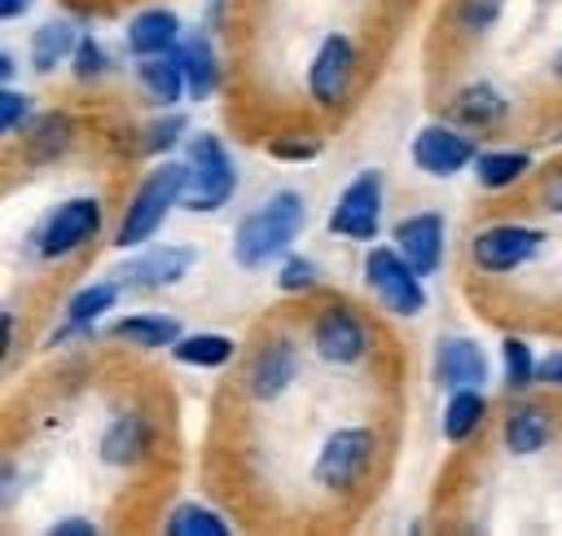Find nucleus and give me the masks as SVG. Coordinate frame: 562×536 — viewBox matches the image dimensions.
Wrapping results in <instances>:
<instances>
[{
	"instance_id": "34",
	"label": "nucleus",
	"mask_w": 562,
	"mask_h": 536,
	"mask_svg": "<svg viewBox=\"0 0 562 536\" xmlns=\"http://www.w3.org/2000/svg\"><path fill=\"white\" fill-rule=\"evenodd\" d=\"M110 70H114V53H110V44H105L101 35L83 31L79 44H75V53H70V79H75L79 88H92V83L110 79Z\"/></svg>"
},
{
	"instance_id": "22",
	"label": "nucleus",
	"mask_w": 562,
	"mask_h": 536,
	"mask_svg": "<svg viewBox=\"0 0 562 536\" xmlns=\"http://www.w3.org/2000/svg\"><path fill=\"white\" fill-rule=\"evenodd\" d=\"M184 334L180 316L171 312H119L110 325H105V338L114 347H127V351H171V343Z\"/></svg>"
},
{
	"instance_id": "18",
	"label": "nucleus",
	"mask_w": 562,
	"mask_h": 536,
	"mask_svg": "<svg viewBox=\"0 0 562 536\" xmlns=\"http://www.w3.org/2000/svg\"><path fill=\"white\" fill-rule=\"evenodd\" d=\"M430 382L439 391L457 387H487L492 382V356L470 334H439L430 347Z\"/></svg>"
},
{
	"instance_id": "23",
	"label": "nucleus",
	"mask_w": 562,
	"mask_h": 536,
	"mask_svg": "<svg viewBox=\"0 0 562 536\" xmlns=\"http://www.w3.org/2000/svg\"><path fill=\"white\" fill-rule=\"evenodd\" d=\"M132 79H136V97H140L149 110H176V105L189 97V79H184V62H180V53L136 57Z\"/></svg>"
},
{
	"instance_id": "39",
	"label": "nucleus",
	"mask_w": 562,
	"mask_h": 536,
	"mask_svg": "<svg viewBox=\"0 0 562 536\" xmlns=\"http://www.w3.org/2000/svg\"><path fill=\"white\" fill-rule=\"evenodd\" d=\"M540 387L544 391H562V347L540 356Z\"/></svg>"
},
{
	"instance_id": "4",
	"label": "nucleus",
	"mask_w": 562,
	"mask_h": 536,
	"mask_svg": "<svg viewBox=\"0 0 562 536\" xmlns=\"http://www.w3.org/2000/svg\"><path fill=\"white\" fill-rule=\"evenodd\" d=\"M549 246V228L522 215H492L479 220L465 237V268L483 281H505L531 268Z\"/></svg>"
},
{
	"instance_id": "10",
	"label": "nucleus",
	"mask_w": 562,
	"mask_h": 536,
	"mask_svg": "<svg viewBox=\"0 0 562 536\" xmlns=\"http://www.w3.org/2000/svg\"><path fill=\"white\" fill-rule=\"evenodd\" d=\"M360 286H364V299H369L386 321H417V316L430 308L426 277H422L391 242L364 246Z\"/></svg>"
},
{
	"instance_id": "16",
	"label": "nucleus",
	"mask_w": 562,
	"mask_h": 536,
	"mask_svg": "<svg viewBox=\"0 0 562 536\" xmlns=\"http://www.w3.org/2000/svg\"><path fill=\"white\" fill-rule=\"evenodd\" d=\"M123 299V286L110 277H97V281H83L66 294L61 303V321L53 325V334L44 338V347H70V343H88L97 338V325L110 321V312L119 308Z\"/></svg>"
},
{
	"instance_id": "7",
	"label": "nucleus",
	"mask_w": 562,
	"mask_h": 536,
	"mask_svg": "<svg viewBox=\"0 0 562 536\" xmlns=\"http://www.w3.org/2000/svg\"><path fill=\"white\" fill-rule=\"evenodd\" d=\"M184 198H180V211L184 215H220L233 206L237 189H241V171H237V158L228 149V141L211 127L193 132L184 141Z\"/></svg>"
},
{
	"instance_id": "29",
	"label": "nucleus",
	"mask_w": 562,
	"mask_h": 536,
	"mask_svg": "<svg viewBox=\"0 0 562 536\" xmlns=\"http://www.w3.org/2000/svg\"><path fill=\"white\" fill-rule=\"evenodd\" d=\"M496 373H501V387L509 395H527L540 387V356L531 347V338L522 334H505L501 347H496Z\"/></svg>"
},
{
	"instance_id": "27",
	"label": "nucleus",
	"mask_w": 562,
	"mask_h": 536,
	"mask_svg": "<svg viewBox=\"0 0 562 536\" xmlns=\"http://www.w3.org/2000/svg\"><path fill=\"white\" fill-rule=\"evenodd\" d=\"M79 22L75 18H48L31 31L26 40V70L31 75H57L61 66H70V53L79 44Z\"/></svg>"
},
{
	"instance_id": "1",
	"label": "nucleus",
	"mask_w": 562,
	"mask_h": 536,
	"mask_svg": "<svg viewBox=\"0 0 562 536\" xmlns=\"http://www.w3.org/2000/svg\"><path fill=\"white\" fill-rule=\"evenodd\" d=\"M307 228V198L299 189H272L259 206H250L233 237H228V259L233 268L241 272H259V268H272L277 259H285L294 250V242L303 237Z\"/></svg>"
},
{
	"instance_id": "32",
	"label": "nucleus",
	"mask_w": 562,
	"mask_h": 536,
	"mask_svg": "<svg viewBox=\"0 0 562 536\" xmlns=\"http://www.w3.org/2000/svg\"><path fill=\"white\" fill-rule=\"evenodd\" d=\"M162 532L167 536H228L233 532V523H228V514L220 510V505H211V501H176V505H167V514H162Z\"/></svg>"
},
{
	"instance_id": "3",
	"label": "nucleus",
	"mask_w": 562,
	"mask_h": 536,
	"mask_svg": "<svg viewBox=\"0 0 562 536\" xmlns=\"http://www.w3.org/2000/svg\"><path fill=\"white\" fill-rule=\"evenodd\" d=\"M184 198V154L176 158H154V167H145L136 176V185L123 198L119 220L110 224V246L114 250H136L145 242H154L167 224L171 211H180Z\"/></svg>"
},
{
	"instance_id": "25",
	"label": "nucleus",
	"mask_w": 562,
	"mask_h": 536,
	"mask_svg": "<svg viewBox=\"0 0 562 536\" xmlns=\"http://www.w3.org/2000/svg\"><path fill=\"white\" fill-rule=\"evenodd\" d=\"M180 62H184V79H189V101H211L224 88V57H220V40L215 31H189L180 40Z\"/></svg>"
},
{
	"instance_id": "24",
	"label": "nucleus",
	"mask_w": 562,
	"mask_h": 536,
	"mask_svg": "<svg viewBox=\"0 0 562 536\" xmlns=\"http://www.w3.org/2000/svg\"><path fill=\"white\" fill-rule=\"evenodd\" d=\"M492 422V400L483 387H457V391H443V404H439V435L443 444L452 448H465L483 435V426Z\"/></svg>"
},
{
	"instance_id": "11",
	"label": "nucleus",
	"mask_w": 562,
	"mask_h": 536,
	"mask_svg": "<svg viewBox=\"0 0 562 536\" xmlns=\"http://www.w3.org/2000/svg\"><path fill=\"white\" fill-rule=\"evenodd\" d=\"M382 220H386V176L378 167H364L338 185L325 211V233L334 242L373 246L382 242Z\"/></svg>"
},
{
	"instance_id": "28",
	"label": "nucleus",
	"mask_w": 562,
	"mask_h": 536,
	"mask_svg": "<svg viewBox=\"0 0 562 536\" xmlns=\"http://www.w3.org/2000/svg\"><path fill=\"white\" fill-rule=\"evenodd\" d=\"M237 338L224 334V330H184L176 343H171V360L184 365V369H202V373H220L237 360Z\"/></svg>"
},
{
	"instance_id": "38",
	"label": "nucleus",
	"mask_w": 562,
	"mask_h": 536,
	"mask_svg": "<svg viewBox=\"0 0 562 536\" xmlns=\"http://www.w3.org/2000/svg\"><path fill=\"white\" fill-rule=\"evenodd\" d=\"M44 532L48 536H101V523L88 518V514H57Z\"/></svg>"
},
{
	"instance_id": "8",
	"label": "nucleus",
	"mask_w": 562,
	"mask_h": 536,
	"mask_svg": "<svg viewBox=\"0 0 562 536\" xmlns=\"http://www.w3.org/2000/svg\"><path fill=\"white\" fill-rule=\"evenodd\" d=\"M303 343L307 338L294 334V330H263L250 343V351L241 360V373H237L241 400L255 404V409H268V404L285 400L303 378Z\"/></svg>"
},
{
	"instance_id": "36",
	"label": "nucleus",
	"mask_w": 562,
	"mask_h": 536,
	"mask_svg": "<svg viewBox=\"0 0 562 536\" xmlns=\"http://www.w3.org/2000/svg\"><path fill=\"white\" fill-rule=\"evenodd\" d=\"M263 154L272 163H312L321 154V136L316 132H303V127H285V132H272L263 141Z\"/></svg>"
},
{
	"instance_id": "31",
	"label": "nucleus",
	"mask_w": 562,
	"mask_h": 536,
	"mask_svg": "<svg viewBox=\"0 0 562 536\" xmlns=\"http://www.w3.org/2000/svg\"><path fill=\"white\" fill-rule=\"evenodd\" d=\"M193 132H189V114L176 105V110H154L140 127H136V149L145 154V158H171L176 149H184V141H189Z\"/></svg>"
},
{
	"instance_id": "17",
	"label": "nucleus",
	"mask_w": 562,
	"mask_h": 536,
	"mask_svg": "<svg viewBox=\"0 0 562 536\" xmlns=\"http://www.w3.org/2000/svg\"><path fill=\"white\" fill-rule=\"evenodd\" d=\"M391 246L430 281L443 272V259H448V215L443 211H408L391 224Z\"/></svg>"
},
{
	"instance_id": "6",
	"label": "nucleus",
	"mask_w": 562,
	"mask_h": 536,
	"mask_svg": "<svg viewBox=\"0 0 562 536\" xmlns=\"http://www.w3.org/2000/svg\"><path fill=\"white\" fill-rule=\"evenodd\" d=\"M360 75H364V48L351 31H325L316 35L307 62H303V97L316 114H342L356 92H360Z\"/></svg>"
},
{
	"instance_id": "14",
	"label": "nucleus",
	"mask_w": 562,
	"mask_h": 536,
	"mask_svg": "<svg viewBox=\"0 0 562 536\" xmlns=\"http://www.w3.org/2000/svg\"><path fill=\"white\" fill-rule=\"evenodd\" d=\"M562 435V413L549 400L536 395H514L496 422V444L514 461H536L544 457Z\"/></svg>"
},
{
	"instance_id": "12",
	"label": "nucleus",
	"mask_w": 562,
	"mask_h": 536,
	"mask_svg": "<svg viewBox=\"0 0 562 536\" xmlns=\"http://www.w3.org/2000/svg\"><path fill=\"white\" fill-rule=\"evenodd\" d=\"M198 268V246L193 242H145L136 250H123L114 264V281L123 294H162L180 286Z\"/></svg>"
},
{
	"instance_id": "26",
	"label": "nucleus",
	"mask_w": 562,
	"mask_h": 536,
	"mask_svg": "<svg viewBox=\"0 0 562 536\" xmlns=\"http://www.w3.org/2000/svg\"><path fill=\"white\" fill-rule=\"evenodd\" d=\"M470 176H474L479 193H514L522 180L536 176V154L518 149V145H492V149H479Z\"/></svg>"
},
{
	"instance_id": "30",
	"label": "nucleus",
	"mask_w": 562,
	"mask_h": 536,
	"mask_svg": "<svg viewBox=\"0 0 562 536\" xmlns=\"http://www.w3.org/2000/svg\"><path fill=\"white\" fill-rule=\"evenodd\" d=\"M505 4L509 0H448L443 26L452 31L457 44H479L496 31V22L505 18Z\"/></svg>"
},
{
	"instance_id": "40",
	"label": "nucleus",
	"mask_w": 562,
	"mask_h": 536,
	"mask_svg": "<svg viewBox=\"0 0 562 536\" xmlns=\"http://www.w3.org/2000/svg\"><path fill=\"white\" fill-rule=\"evenodd\" d=\"M18 312L13 308H4V347H0V360L4 365H13V356H18Z\"/></svg>"
},
{
	"instance_id": "33",
	"label": "nucleus",
	"mask_w": 562,
	"mask_h": 536,
	"mask_svg": "<svg viewBox=\"0 0 562 536\" xmlns=\"http://www.w3.org/2000/svg\"><path fill=\"white\" fill-rule=\"evenodd\" d=\"M272 286H277L281 299H307V294H316V290L325 286V272H321L316 259L290 250L285 259L272 264Z\"/></svg>"
},
{
	"instance_id": "19",
	"label": "nucleus",
	"mask_w": 562,
	"mask_h": 536,
	"mask_svg": "<svg viewBox=\"0 0 562 536\" xmlns=\"http://www.w3.org/2000/svg\"><path fill=\"white\" fill-rule=\"evenodd\" d=\"M439 110H443V119H452L470 132H496L514 119V97L505 88H496L492 79H465L439 101Z\"/></svg>"
},
{
	"instance_id": "9",
	"label": "nucleus",
	"mask_w": 562,
	"mask_h": 536,
	"mask_svg": "<svg viewBox=\"0 0 562 536\" xmlns=\"http://www.w3.org/2000/svg\"><path fill=\"white\" fill-rule=\"evenodd\" d=\"M101 237H105V202L97 193H70L35 220L31 255L40 264H66V259H79Z\"/></svg>"
},
{
	"instance_id": "21",
	"label": "nucleus",
	"mask_w": 562,
	"mask_h": 536,
	"mask_svg": "<svg viewBox=\"0 0 562 536\" xmlns=\"http://www.w3.org/2000/svg\"><path fill=\"white\" fill-rule=\"evenodd\" d=\"M184 18L167 4H145L123 22V48L132 57H158V53H176L184 40Z\"/></svg>"
},
{
	"instance_id": "35",
	"label": "nucleus",
	"mask_w": 562,
	"mask_h": 536,
	"mask_svg": "<svg viewBox=\"0 0 562 536\" xmlns=\"http://www.w3.org/2000/svg\"><path fill=\"white\" fill-rule=\"evenodd\" d=\"M35 114H40V105L31 92H22L18 83H0V136L4 141H18Z\"/></svg>"
},
{
	"instance_id": "42",
	"label": "nucleus",
	"mask_w": 562,
	"mask_h": 536,
	"mask_svg": "<svg viewBox=\"0 0 562 536\" xmlns=\"http://www.w3.org/2000/svg\"><path fill=\"white\" fill-rule=\"evenodd\" d=\"M35 9V0H0V22H22Z\"/></svg>"
},
{
	"instance_id": "43",
	"label": "nucleus",
	"mask_w": 562,
	"mask_h": 536,
	"mask_svg": "<svg viewBox=\"0 0 562 536\" xmlns=\"http://www.w3.org/2000/svg\"><path fill=\"white\" fill-rule=\"evenodd\" d=\"M0 83H18V53L0 48Z\"/></svg>"
},
{
	"instance_id": "44",
	"label": "nucleus",
	"mask_w": 562,
	"mask_h": 536,
	"mask_svg": "<svg viewBox=\"0 0 562 536\" xmlns=\"http://www.w3.org/2000/svg\"><path fill=\"white\" fill-rule=\"evenodd\" d=\"M549 79L562 88V35H558V48L549 53Z\"/></svg>"
},
{
	"instance_id": "5",
	"label": "nucleus",
	"mask_w": 562,
	"mask_h": 536,
	"mask_svg": "<svg viewBox=\"0 0 562 536\" xmlns=\"http://www.w3.org/2000/svg\"><path fill=\"white\" fill-rule=\"evenodd\" d=\"M307 351L325 369H360L378 356V325L351 299H325L303 316Z\"/></svg>"
},
{
	"instance_id": "2",
	"label": "nucleus",
	"mask_w": 562,
	"mask_h": 536,
	"mask_svg": "<svg viewBox=\"0 0 562 536\" xmlns=\"http://www.w3.org/2000/svg\"><path fill=\"white\" fill-rule=\"evenodd\" d=\"M382 461V431L373 422H338L321 435L312 453V488L329 501H351L356 492L369 488Z\"/></svg>"
},
{
	"instance_id": "15",
	"label": "nucleus",
	"mask_w": 562,
	"mask_h": 536,
	"mask_svg": "<svg viewBox=\"0 0 562 536\" xmlns=\"http://www.w3.org/2000/svg\"><path fill=\"white\" fill-rule=\"evenodd\" d=\"M162 444V431H158V417L145 409V404H123L105 417L101 435H97V457L101 466L110 470H140Z\"/></svg>"
},
{
	"instance_id": "45",
	"label": "nucleus",
	"mask_w": 562,
	"mask_h": 536,
	"mask_svg": "<svg viewBox=\"0 0 562 536\" xmlns=\"http://www.w3.org/2000/svg\"><path fill=\"white\" fill-rule=\"evenodd\" d=\"M553 141H558V145H562V127H558V132H553Z\"/></svg>"
},
{
	"instance_id": "37",
	"label": "nucleus",
	"mask_w": 562,
	"mask_h": 536,
	"mask_svg": "<svg viewBox=\"0 0 562 536\" xmlns=\"http://www.w3.org/2000/svg\"><path fill=\"white\" fill-rule=\"evenodd\" d=\"M531 206H536V211H544V215H562V158L536 171Z\"/></svg>"
},
{
	"instance_id": "13",
	"label": "nucleus",
	"mask_w": 562,
	"mask_h": 536,
	"mask_svg": "<svg viewBox=\"0 0 562 536\" xmlns=\"http://www.w3.org/2000/svg\"><path fill=\"white\" fill-rule=\"evenodd\" d=\"M479 136L452 119H430L408 136V163L413 171L430 176V180H457L474 167L479 158Z\"/></svg>"
},
{
	"instance_id": "41",
	"label": "nucleus",
	"mask_w": 562,
	"mask_h": 536,
	"mask_svg": "<svg viewBox=\"0 0 562 536\" xmlns=\"http://www.w3.org/2000/svg\"><path fill=\"white\" fill-rule=\"evenodd\" d=\"M224 9H228V0H206V9H202V26L220 35V26H224Z\"/></svg>"
},
{
	"instance_id": "20",
	"label": "nucleus",
	"mask_w": 562,
	"mask_h": 536,
	"mask_svg": "<svg viewBox=\"0 0 562 536\" xmlns=\"http://www.w3.org/2000/svg\"><path fill=\"white\" fill-rule=\"evenodd\" d=\"M75 141H79L75 114L61 110V105H53V110H40V114L26 123V132L18 136V154H22V163H31V167H53V163H61V158L75 149Z\"/></svg>"
}]
</instances>
